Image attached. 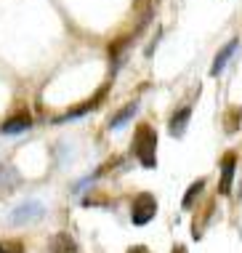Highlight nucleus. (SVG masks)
Returning <instances> with one entry per match:
<instances>
[{
    "instance_id": "obj_6",
    "label": "nucleus",
    "mask_w": 242,
    "mask_h": 253,
    "mask_svg": "<svg viewBox=\"0 0 242 253\" xmlns=\"http://www.w3.org/2000/svg\"><path fill=\"white\" fill-rule=\"evenodd\" d=\"M237 45H240V43H237V38H234V40H229V43H226L224 48L216 53V59H213V64H210V75H213V78L224 72V67L229 64V59L234 56V51H237Z\"/></svg>"
},
{
    "instance_id": "obj_3",
    "label": "nucleus",
    "mask_w": 242,
    "mask_h": 253,
    "mask_svg": "<svg viewBox=\"0 0 242 253\" xmlns=\"http://www.w3.org/2000/svg\"><path fill=\"white\" fill-rule=\"evenodd\" d=\"M45 213V208H43V203H38V200H27L22 205H16V208L11 211V224H32V221H38L40 216Z\"/></svg>"
},
{
    "instance_id": "obj_1",
    "label": "nucleus",
    "mask_w": 242,
    "mask_h": 253,
    "mask_svg": "<svg viewBox=\"0 0 242 253\" xmlns=\"http://www.w3.org/2000/svg\"><path fill=\"white\" fill-rule=\"evenodd\" d=\"M133 152L144 168H157V131L152 126H138L133 133Z\"/></svg>"
},
{
    "instance_id": "obj_14",
    "label": "nucleus",
    "mask_w": 242,
    "mask_h": 253,
    "mask_svg": "<svg viewBox=\"0 0 242 253\" xmlns=\"http://www.w3.org/2000/svg\"><path fill=\"white\" fill-rule=\"evenodd\" d=\"M128 253H147V251H144V248H130Z\"/></svg>"
},
{
    "instance_id": "obj_7",
    "label": "nucleus",
    "mask_w": 242,
    "mask_h": 253,
    "mask_svg": "<svg viewBox=\"0 0 242 253\" xmlns=\"http://www.w3.org/2000/svg\"><path fill=\"white\" fill-rule=\"evenodd\" d=\"M189 118H192V107H181V109H176V112L170 115V123H168L170 136L181 139L184 131H186V123H189Z\"/></svg>"
},
{
    "instance_id": "obj_8",
    "label": "nucleus",
    "mask_w": 242,
    "mask_h": 253,
    "mask_svg": "<svg viewBox=\"0 0 242 253\" xmlns=\"http://www.w3.org/2000/svg\"><path fill=\"white\" fill-rule=\"evenodd\" d=\"M19 181H22V176H19V170L13 168V166H0V192L3 195H8V192H13V189L19 187Z\"/></svg>"
},
{
    "instance_id": "obj_11",
    "label": "nucleus",
    "mask_w": 242,
    "mask_h": 253,
    "mask_svg": "<svg viewBox=\"0 0 242 253\" xmlns=\"http://www.w3.org/2000/svg\"><path fill=\"white\" fill-rule=\"evenodd\" d=\"M104 93V91H101ZM99 93V96H101ZM99 96H93L88 104H82V107H75V109H69L67 115H61V118H56V123H67V120H72V118H80V115H85V112H91V109H96L99 107Z\"/></svg>"
},
{
    "instance_id": "obj_4",
    "label": "nucleus",
    "mask_w": 242,
    "mask_h": 253,
    "mask_svg": "<svg viewBox=\"0 0 242 253\" xmlns=\"http://www.w3.org/2000/svg\"><path fill=\"white\" fill-rule=\"evenodd\" d=\"M234 170H237V155L229 152L224 155V160H221V195H229L232 192V181H234Z\"/></svg>"
},
{
    "instance_id": "obj_2",
    "label": "nucleus",
    "mask_w": 242,
    "mask_h": 253,
    "mask_svg": "<svg viewBox=\"0 0 242 253\" xmlns=\"http://www.w3.org/2000/svg\"><path fill=\"white\" fill-rule=\"evenodd\" d=\"M155 213H157L155 195H149V192L136 195L133 205H130V221H133L136 227H144V224H149L152 218H155Z\"/></svg>"
},
{
    "instance_id": "obj_5",
    "label": "nucleus",
    "mask_w": 242,
    "mask_h": 253,
    "mask_svg": "<svg viewBox=\"0 0 242 253\" xmlns=\"http://www.w3.org/2000/svg\"><path fill=\"white\" fill-rule=\"evenodd\" d=\"M45 253H80L78 243L72 240V235H67V232H59V235L51 237V243H48V251Z\"/></svg>"
},
{
    "instance_id": "obj_13",
    "label": "nucleus",
    "mask_w": 242,
    "mask_h": 253,
    "mask_svg": "<svg viewBox=\"0 0 242 253\" xmlns=\"http://www.w3.org/2000/svg\"><path fill=\"white\" fill-rule=\"evenodd\" d=\"M24 243L22 240H0V253H24Z\"/></svg>"
},
{
    "instance_id": "obj_10",
    "label": "nucleus",
    "mask_w": 242,
    "mask_h": 253,
    "mask_svg": "<svg viewBox=\"0 0 242 253\" xmlns=\"http://www.w3.org/2000/svg\"><path fill=\"white\" fill-rule=\"evenodd\" d=\"M136 112H138V104H136V101H130L128 107H122L120 112H117L115 118H112V123H109V128H112V131H117V128H122V126H125V123L130 120V118H133Z\"/></svg>"
},
{
    "instance_id": "obj_12",
    "label": "nucleus",
    "mask_w": 242,
    "mask_h": 253,
    "mask_svg": "<svg viewBox=\"0 0 242 253\" xmlns=\"http://www.w3.org/2000/svg\"><path fill=\"white\" fill-rule=\"evenodd\" d=\"M202 187H205V179H197V181H195V184H192V187L184 192V200H181L184 211H192V203L197 200V195L202 192Z\"/></svg>"
},
{
    "instance_id": "obj_9",
    "label": "nucleus",
    "mask_w": 242,
    "mask_h": 253,
    "mask_svg": "<svg viewBox=\"0 0 242 253\" xmlns=\"http://www.w3.org/2000/svg\"><path fill=\"white\" fill-rule=\"evenodd\" d=\"M32 128V118L27 112H22V115H13V118H8L0 126V131L3 133H8V136H13V133H22V131H30Z\"/></svg>"
}]
</instances>
